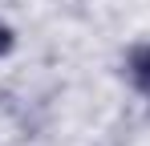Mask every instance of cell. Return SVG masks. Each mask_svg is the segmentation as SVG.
<instances>
[{"label": "cell", "mask_w": 150, "mask_h": 146, "mask_svg": "<svg viewBox=\"0 0 150 146\" xmlns=\"http://www.w3.org/2000/svg\"><path fill=\"white\" fill-rule=\"evenodd\" d=\"M12 45H16V33L0 21V57H4V53H12Z\"/></svg>", "instance_id": "cell-2"}, {"label": "cell", "mask_w": 150, "mask_h": 146, "mask_svg": "<svg viewBox=\"0 0 150 146\" xmlns=\"http://www.w3.org/2000/svg\"><path fill=\"white\" fill-rule=\"evenodd\" d=\"M126 73H130V81H134V89H138L142 97H150V41L130 49V57H126Z\"/></svg>", "instance_id": "cell-1"}]
</instances>
